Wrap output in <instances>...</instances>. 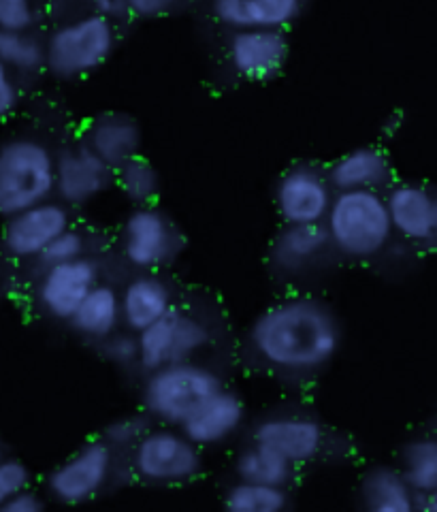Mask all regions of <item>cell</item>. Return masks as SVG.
Here are the masks:
<instances>
[{
  "label": "cell",
  "instance_id": "1",
  "mask_svg": "<svg viewBox=\"0 0 437 512\" xmlns=\"http://www.w3.org/2000/svg\"><path fill=\"white\" fill-rule=\"evenodd\" d=\"M342 320L327 301L295 295L265 308L248 329L250 355L280 376H312L339 355Z\"/></svg>",
  "mask_w": 437,
  "mask_h": 512
},
{
  "label": "cell",
  "instance_id": "2",
  "mask_svg": "<svg viewBox=\"0 0 437 512\" xmlns=\"http://www.w3.org/2000/svg\"><path fill=\"white\" fill-rule=\"evenodd\" d=\"M325 229L333 252L354 263H369L391 248L395 231L382 192H335Z\"/></svg>",
  "mask_w": 437,
  "mask_h": 512
},
{
  "label": "cell",
  "instance_id": "3",
  "mask_svg": "<svg viewBox=\"0 0 437 512\" xmlns=\"http://www.w3.org/2000/svg\"><path fill=\"white\" fill-rule=\"evenodd\" d=\"M56 154L41 137L15 135L0 143V218H11L50 201Z\"/></svg>",
  "mask_w": 437,
  "mask_h": 512
},
{
  "label": "cell",
  "instance_id": "4",
  "mask_svg": "<svg viewBox=\"0 0 437 512\" xmlns=\"http://www.w3.org/2000/svg\"><path fill=\"white\" fill-rule=\"evenodd\" d=\"M118 47V26L92 9L60 22L45 39V71L58 79H79L113 56Z\"/></svg>",
  "mask_w": 437,
  "mask_h": 512
},
{
  "label": "cell",
  "instance_id": "5",
  "mask_svg": "<svg viewBox=\"0 0 437 512\" xmlns=\"http://www.w3.org/2000/svg\"><path fill=\"white\" fill-rule=\"evenodd\" d=\"M224 389L218 372L199 361L177 363L150 372L143 382V410L167 425L180 427L209 397Z\"/></svg>",
  "mask_w": 437,
  "mask_h": 512
},
{
  "label": "cell",
  "instance_id": "6",
  "mask_svg": "<svg viewBox=\"0 0 437 512\" xmlns=\"http://www.w3.org/2000/svg\"><path fill=\"white\" fill-rule=\"evenodd\" d=\"M137 340L139 365L150 374L169 365L194 361L207 346H212L214 331L197 312L175 306L158 323L141 331Z\"/></svg>",
  "mask_w": 437,
  "mask_h": 512
},
{
  "label": "cell",
  "instance_id": "7",
  "mask_svg": "<svg viewBox=\"0 0 437 512\" xmlns=\"http://www.w3.org/2000/svg\"><path fill=\"white\" fill-rule=\"evenodd\" d=\"M131 468L143 483L184 485L203 472V455L180 429L156 427L131 448Z\"/></svg>",
  "mask_w": 437,
  "mask_h": 512
},
{
  "label": "cell",
  "instance_id": "8",
  "mask_svg": "<svg viewBox=\"0 0 437 512\" xmlns=\"http://www.w3.org/2000/svg\"><path fill=\"white\" fill-rule=\"evenodd\" d=\"M113 466H116V451L103 438L88 440L50 472L45 489L60 504H86L105 489Z\"/></svg>",
  "mask_w": 437,
  "mask_h": 512
},
{
  "label": "cell",
  "instance_id": "9",
  "mask_svg": "<svg viewBox=\"0 0 437 512\" xmlns=\"http://www.w3.org/2000/svg\"><path fill=\"white\" fill-rule=\"evenodd\" d=\"M182 250V235L175 222L156 205L135 207L122 224L124 259L141 271L169 265Z\"/></svg>",
  "mask_w": 437,
  "mask_h": 512
},
{
  "label": "cell",
  "instance_id": "10",
  "mask_svg": "<svg viewBox=\"0 0 437 512\" xmlns=\"http://www.w3.org/2000/svg\"><path fill=\"white\" fill-rule=\"evenodd\" d=\"M333 199L335 190L327 171L305 163L286 169L273 190L275 212L284 227L325 224Z\"/></svg>",
  "mask_w": 437,
  "mask_h": 512
},
{
  "label": "cell",
  "instance_id": "11",
  "mask_svg": "<svg viewBox=\"0 0 437 512\" xmlns=\"http://www.w3.org/2000/svg\"><path fill=\"white\" fill-rule=\"evenodd\" d=\"M384 199L395 235L412 248L437 252V186L395 182Z\"/></svg>",
  "mask_w": 437,
  "mask_h": 512
},
{
  "label": "cell",
  "instance_id": "12",
  "mask_svg": "<svg viewBox=\"0 0 437 512\" xmlns=\"http://www.w3.org/2000/svg\"><path fill=\"white\" fill-rule=\"evenodd\" d=\"M67 229H71V210L50 199L7 218L0 244L11 259L37 261L45 248Z\"/></svg>",
  "mask_w": 437,
  "mask_h": 512
},
{
  "label": "cell",
  "instance_id": "13",
  "mask_svg": "<svg viewBox=\"0 0 437 512\" xmlns=\"http://www.w3.org/2000/svg\"><path fill=\"white\" fill-rule=\"evenodd\" d=\"M101 284V263L84 256L73 263L45 267L37 284L39 308L60 323H69L82 301Z\"/></svg>",
  "mask_w": 437,
  "mask_h": 512
},
{
  "label": "cell",
  "instance_id": "14",
  "mask_svg": "<svg viewBox=\"0 0 437 512\" xmlns=\"http://www.w3.org/2000/svg\"><path fill=\"white\" fill-rule=\"evenodd\" d=\"M290 54L288 35L282 30H235L226 41V60L246 82H267L278 75Z\"/></svg>",
  "mask_w": 437,
  "mask_h": 512
},
{
  "label": "cell",
  "instance_id": "15",
  "mask_svg": "<svg viewBox=\"0 0 437 512\" xmlns=\"http://www.w3.org/2000/svg\"><path fill=\"white\" fill-rule=\"evenodd\" d=\"M252 442L269 448L297 468L320 455L325 446V427L307 414H271L256 423Z\"/></svg>",
  "mask_w": 437,
  "mask_h": 512
},
{
  "label": "cell",
  "instance_id": "16",
  "mask_svg": "<svg viewBox=\"0 0 437 512\" xmlns=\"http://www.w3.org/2000/svg\"><path fill=\"white\" fill-rule=\"evenodd\" d=\"M113 184V171L96 158L84 143H75L56 154V184L54 192L60 203L71 207H86L105 195Z\"/></svg>",
  "mask_w": 437,
  "mask_h": 512
},
{
  "label": "cell",
  "instance_id": "17",
  "mask_svg": "<svg viewBox=\"0 0 437 512\" xmlns=\"http://www.w3.org/2000/svg\"><path fill=\"white\" fill-rule=\"evenodd\" d=\"M325 224L282 227L269 246V267L282 278L310 274L331 254Z\"/></svg>",
  "mask_w": 437,
  "mask_h": 512
},
{
  "label": "cell",
  "instance_id": "18",
  "mask_svg": "<svg viewBox=\"0 0 437 512\" xmlns=\"http://www.w3.org/2000/svg\"><path fill=\"white\" fill-rule=\"evenodd\" d=\"M246 419V404L239 393L222 389L194 410L180 425L182 434L199 448L218 446L235 436Z\"/></svg>",
  "mask_w": 437,
  "mask_h": 512
},
{
  "label": "cell",
  "instance_id": "19",
  "mask_svg": "<svg viewBox=\"0 0 437 512\" xmlns=\"http://www.w3.org/2000/svg\"><path fill=\"white\" fill-rule=\"evenodd\" d=\"M82 143L111 171H116L128 160L139 156L141 126L133 116L120 114V111H105L86 124Z\"/></svg>",
  "mask_w": 437,
  "mask_h": 512
},
{
  "label": "cell",
  "instance_id": "20",
  "mask_svg": "<svg viewBox=\"0 0 437 512\" xmlns=\"http://www.w3.org/2000/svg\"><path fill=\"white\" fill-rule=\"evenodd\" d=\"M327 178L335 192H382L395 184V169L386 150L363 146L333 160L327 169Z\"/></svg>",
  "mask_w": 437,
  "mask_h": 512
},
{
  "label": "cell",
  "instance_id": "21",
  "mask_svg": "<svg viewBox=\"0 0 437 512\" xmlns=\"http://www.w3.org/2000/svg\"><path fill=\"white\" fill-rule=\"evenodd\" d=\"M305 7L299 0H216L214 18L235 30H282L293 26Z\"/></svg>",
  "mask_w": 437,
  "mask_h": 512
},
{
  "label": "cell",
  "instance_id": "22",
  "mask_svg": "<svg viewBox=\"0 0 437 512\" xmlns=\"http://www.w3.org/2000/svg\"><path fill=\"white\" fill-rule=\"evenodd\" d=\"M120 306L122 325L126 331L139 335L167 316L175 308V301L169 282L154 271H145L124 286L120 293Z\"/></svg>",
  "mask_w": 437,
  "mask_h": 512
},
{
  "label": "cell",
  "instance_id": "23",
  "mask_svg": "<svg viewBox=\"0 0 437 512\" xmlns=\"http://www.w3.org/2000/svg\"><path fill=\"white\" fill-rule=\"evenodd\" d=\"M69 325L82 338L103 344L122 327L120 293L109 284L92 288V293L82 301Z\"/></svg>",
  "mask_w": 437,
  "mask_h": 512
},
{
  "label": "cell",
  "instance_id": "24",
  "mask_svg": "<svg viewBox=\"0 0 437 512\" xmlns=\"http://www.w3.org/2000/svg\"><path fill=\"white\" fill-rule=\"evenodd\" d=\"M363 512H418V495L408 487L399 470L371 468L361 483Z\"/></svg>",
  "mask_w": 437,
  "mask_h": 512
},
{
  "label": "cell",
  "instance_id": "25",
  "mask_svg": "<svg viewBox=\"0 0 437 512\" xmlns=\"http://www.w3.org/2000/svg\"><path fill=\"white\" fill-rule=\"evenodd\" d=\"M235 472L239 476L237 480H244V483L286 489V485L293 480L295 466H290L288 461L269 451V448L252 442L237 455Z\"/></svg>",
  "mask_w": 437,
  "mask_h": 512
},
{
  "label": "cell",
  "instance_id": "26",
  "mask_svg": "<svg viewBox=\"0 0 437 512\" xmlns=\"http://www.w3.org/2000/svg\"><path fill=\"white\" fill-rule=\"evenodd\" d=\"M399 474L416 495L437 491V438H416L403 446Z\"/></svg>",
  "mask_w": 437,
  "mask_h": 512
},
{
  "label": "cell",
  "instance_id": "27",
  "mask_svg": "<svg viewBox=\"0 0 437 512\" xmlns=\"http://www.w3.org/2000/svg\"><path fill=\"white\" fill-rule=\"evenodd\" d=\"M0 62L13 75H35L45 69V39L37 32H0Z\"/></svg>",
  "mask_w": 437,
  "mask_h": 512
},
{
  "label": "cell",
  "instance_id": "28",
  "mask_svg": "<svg viewBox=\"0 0 437 512\" xmlns=\"http://www.w3.org/2000/svg\"><path fill=\"white\" fill-rule=\"evenodd\" d=\"M113 184L122 197L135 207L154 205L160 192V175L148 158L141 154L113 171Z\"/></svg>",
  "mask_w": 437,
  "mask_h": 512
},
{
  "label": "cell",
  "instance_id": "29",
  "mask_svg": "<svg viewBox=\"0 0 437 512\" xmlns=\"http://www.w3.org/2000/svg\"><path fill=\"white\" fill-rule=\"evenodd\" d=\"M222 508L224 512H286L288 491L235 480L224 493Z\"/></svg>",
  "mask_w": 437,
  "mask_h": 512
},
{
  "label": "cell",
  "instance_id": "30",
  "mask_svg": "<svg viewBox=\"0 0 437 512\" xmlns=\"http://www.w3.org/2000/svg\"><path fill=\"white\" fill-rule=\"evenodd\" d=\"M84 256H88V235L84 231L71 227L62 235H58L54 242L45 248V252L37 261L45 269V267L73 263L77 259H84Z\"/></svg>",
  "mask_w": 437,
  "mask_h": 512
},
{
  "label": "cell",
  "instance_id": "31",
  "mask_svg": "<svg viewBox=\"0 0 437 512\" xmlns=\"http://www.w3.org/2000/svg\"><path fill=\"white\" fill-rule=\"evenodd\" d=\"M150 429L152 427L148 421V414H126L116 421H111L101 438L113 448V451H122V448H133Z\"/></svg>",
  "mask_w": 437,
  "mask_h": 512
},
{
  "label": "cell",
  "instance_id": "32",
  "mask_svg": "<svg viewBox=\"0 0 437 512\" xmlns=\"http://www.w3.org/2000/svg\"><path fill=\"white\" fill-rule=\"evenodd\" d=\"M41 11L28 0H0V32H35Z\"/></svg>",
  "mask_w": 437,
  "mask_h": 512
},
{
  "label": "cell",
  "instance_id": "33",
  "mask_svg": "<svg viewBox=\"0 0 437 512\" xmlns=\"http://www.w3.org/2000/svg\"><path fill=\"white\" fill-rule=\"evenodd\" d=\"M101 350L107 361L118 367L139 365V340L131 331H118L109 340L101 344Z\"/></svg>",
  "mask_w": 437,
  "mask_h": 512
},
{
  "label": "cell",
  "instance_id": "34",
  "mask_svg": "<svg viewBox=\"0 0 437 512\" xmlns=\"http://www.w3.org/2000/svg\"><path fill=\"white\" fill-rule=\"evenodd\" d=\"M30 485V470L20 459L5 457L0 461V506L9 502L13 495L28 489Z\"/></svg>",
  "mask_w": 437,
  "mask_h": 512
},
{
  "label": "cell",
  "instance_id": "35",
  "mask_svg": "<svg viewBox=\"0 0 437 512\" xmlns=\"http://www.w3.org/2000/svg\"><path fill=\"white\" fill-rule=\"evenodd\" d=\"M20 84L15 75L0 62V122L11 118L20 107Z\"/></svg>",
  "mask_w": 437,
  "mask_h": 512
},
{
  "label": "cell",
  "instance_id": "36",
  "mask_svg": "<svg viewBox=\"0 0 437 512\" xmlns=\"http://www.w3.org/2000/svg\"><path fill=\"white\" fill-rule=\"evenodd\" d=\"M131 9V20H160L171 15L177 5L173 0H128Z\"/></svg>",
  "mask_w": 437,
  "mask_h": 512
},
{
  "label": "cell",
  "instance_id": "37",
  "mask_svg": "<svg viewBox=\"0 0 437 512\" xmlns=\"http://www.w3.org/2000/svg\"><path fill=\"white\" fill-rule=\"evenodd\" d=\"M0 512H47V508L39 493L32 489H24L0 506Z\"/></svg>",
  "mask_w": 437,
  "mask_h": 512
},
{
  "label": "cell",
  "instance_id": "38",
  "mask_svg": "<svg viewBox=\"0 0 437 512\" xmlns=\"http://www.w3.org/2000/svg\"><path fill=\"white\" fill-rule=\"evenodd\" d=\"M94 13L103 15L109 22L118 24L122 20H131V9H128V0H96L90 7Z\"/></svg>",
  "mask_w": 437,
  "mask_h": 512
},
{
  "label": "cell",
  "instance_id": "39",
  "mask_svg": "<svg viewBox=\"0 0 437 512\" xmlns=\"http://www.w3.org/2000/svg\"><path fill=\"white\" fill-rule=\"evenodd\" d=\"M418 512H437V491L418 495Z\"/></svg>",
  "mask_w": 437,
  "mask_h": 512
},
{
  "label": "cell",
  "instance_id": "40",
  "mask_svg": "<svg viewBox=\"0 0 437 512\" xmlns=\"http://www.w3.org/2000/svg\"><path fill=\"white\" fill-rule=\"evenodd\" d=\"M401 124H403V114H399V111H397V114H393L391 118H386V122H384V133H388V135H395L397 131H399V128H401Z\"/></svg>",
  "mask_w": 437,
  "mask_h": 512
},
{
  "label": "cell",
  "instance_id": "41",
  "mask_svg": "<svg viewBox=\"0 0 437 512\" xmlns=\"http://www.w3.org/2000/svg\"><path fill=\"white\" fill-rule=\"evenodd\" d=\"M5 459V444H3V440H0V461Z\"/></svg>",
  "mask_w": 437,
  "mask_h": 512
}]
</instances>
